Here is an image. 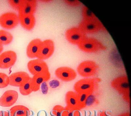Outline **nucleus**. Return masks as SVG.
I'll use <instances>...</instances> for the list:
<instances>
[{
    "label": "nucleus",
    "instance_id": "f257e3e1",
    "mask_svg": "<svg viewBox=\"0 0 131 116\" xmlns=\"http://www.w3.org/2000/svg\"><path fill=\"white\" fill-rule=\"evenodd\" d=\"M78 46L81 51L87 53L98 52L105 51L107 48L100 41L92 37H86Z\"/></svg>",
    "mask_w": 131,
    "mask_h": 116
},
{
    "label": "nucleus",
    "instance_id": "f03ea898",
    "mask_svg": "<svg viewBox=\"0 0 131 116\" xmlns=\"http://www.w3.org/2000/svg\"><path fill=\"white\" fill-rule=\"evenodd\" d=\"M78 27L86 34L95 33L106 30L102 23L96 17L90 19H83Z\"/></svg>",
    "mask_w": 131,
    "mask_h": 116
},
{
    "label": "nucleus",
    "instance_id": "7ed1b4c3",
    "mask_svg": "<svg viewBox=\"0 0 131 116\" xmlns=\"http://www.w3.org/2000/svg\"><path fill=\"white\" fill-rule=\"evenodd\" d=\"M99 78H88L80 79L75 84L74 89L76 93H93L97 84L100 82Z\"/></svg>",
    "mask_w": 131,
    "mask_h": 116
},
{
    "label": "nucleus",
    "instance_id": "20e7f679",
    "mask_svg": "<svg viewBox=\"0 0 131 116\" xmlns=\"http://www.w3.org/2000/svg\"><path fill=\"white\" fill-rule=\"evenodd\" d=\"M111 85L118 93L123 96L124 99L126 101L129 103V87L127 76H122L117 77L112 81Z\"/></svg>",
    "mask_w": 131,
    "mask_h": 116
},
{
    "label": "nucleus",
    "instance_id": "39448f33",
    "mask_svg": "<svg viewBox=\"0 0 131 116\" xmlns=\"http://www.w3.org/2000/svg\"><path fill=\"white\" fill-rule=\"evenodd\" d=\"M99 65L95 62L86 60L82 62L77 68V71L80 76L84 77H93L99 71Z\"/></svg>",
    "mask_w": 131,
    "mask_h": 116
},
{
    "label": "nucleus",
    "instance_id": "423d86ee",
    "mask_svg": "<svg viewBox=\"0 0 131 116\" xmlns=\"http://www.w3.org/2000/svg\"><path fill=\"white\" fill-rule=\"evenodd\" d=\"M18 16L13 12H7L0 16V25L7 30L16 28L19 23Z\"/></svg>",
    "mask_w": 131,
    "mask_h": 116
},
{
    "label": "nucleus",
    "instance_id": "0eeeda50",
    "mask_svg": "<svg viewBox=\"0 0 131 116\" xmlns=\"http://www.w3.org/2000/svg\"><path fill=\"white\" fill-rule=\"evenodd\" d=\"M54 49V43L51 40L47 39L42 41L37 58L43 60L48 59L53 55Z\"/></svg>",
    "mask_w": 131,
    "mask_h": 116
},
{
    "label": "nucleus",
    "instance_id": "6e6552de",
    "mask_svg": "<svg viewBox=\"0 0 131 116\" xmlns=\"http://www.w3.org/2000/svg\"><path fill=\"white\" fill-rule=\"evenodd\" d=\"M65 36L70 43L78 45L86 37V34L78 27L68 29L66 32Z\"/></svg>",
    "mask_w": 131,
    "mask_h": 116
},
{
    "label": "nucleus",
    "instance_id": "1a4fd4ad",
    "mask_svg": "<svg viewBox=\"0 0 131 116\" xmlns=\"http://www.w3.org/2000/svg\"><path fill=\"white\" fill-rule=\"evenodd\" d=\"M27 68L29 72L33 76L49 71L46 63L39 59L30 61L27 64Z\"/></svg>",
    "mask_w": 131,
    "mask_h": 116
},
{
    "label": "nucleus",
    "instance_id": "9d476101",
    "mask_svg": "<svg viewBox=\"0 0 131 116\" xmlns=\"http://www.w3.org/2000/svg\"><path fill=\"white\" fill-rule=\"evenodd\" d=\"M57 78L65 82L72 81L77 77V73L72 68L68 67H61L58 68L55 72Z\"/></svg>",
    "mask_w": 131,
    "mask_h": 116
},
{
    "label": "nucleus",
    "instance_id": "9b49d317",
    "mask_svg": "<svg viewBox=\"0 0 131 116\" xmlns=\"http://www.w3.org/2000/svg\"><path fill=\"white\" fill-rule=\"evenodd\" d=\"M17 56L12 51H5L0 55V68L7 69L11 67L16 63Z\"/></svg>",
    "mask_w": 131,
    "mask_h": 116
},
{
    "label": "nucleus",
    "instance_id": "f8f14e48",
    "mask_svg": "<svg viewBox=\"0 0 131 116\" xmlns=\"http://www.w3.org/2000/svg\"><path fill=\"white\" fill-rule=\"evenodd\" d=\"M9 85L15 87H20L29 81L31 78L27 73L23 71L16 72L9 76Z\"/></svg>",
    "mask_w": 131,
    "mask_h": 116
},
{
    "label": "nucleus",
    "instance_id": "ddd939ff",
    "mask_svg": "<svg viewBox=\"0 0 131 116\" xmlns=\"http://www.w3.org/2000/svg\"><path fill=\"white\" fill-rule=\"evenodd\" d=\"M18 97V94L17 91L8 90L0 98V106L4 107H10L16 103Z\"/></svg>",
    "mask_w": 131,
    "mask_h": 116
},
{
    "label": "nucleus",
    "instance_id": "4468645a",
    "mask_svg": "<svg viewBox=\"0 0 131 116\" xmlns=\"http://www.w3.org/2000/svg\"><path fill=\"white\" fill-rule=\"evenodd\" d=\"M37 2L34 0H23L18 11V16L34 15L36 10Z\"/></svg>",
    "mask_w": 131,
    "mask_h": 116
},
{
    "label": "nucleus",
    "instance_id": "2eb2a0df",
    "mask_svg": "<svg viewBox=\"0 0 131 116\" xmlns=\"http://www.w3.org/2000/svg\"><path fill=\"white\" fill-rule=\"evenodd\" d=\"M50 77L51 75L49 71L34 76L31 79V88L32 92L39 91L42 83L49 80Z\"/></svg>",
    "mask_w": 131,
    "mask_h": 116
},
{
    "label": "nucleus",
    "instance_id": "dca6fc26",
    "mask_svg": "<svg viewBox=\"0 0 131 116\" xmlns=\"http://www.w3.org/2000/svg\"><path fill=\"white\" fill-rule=\"evenodd\" d=\"M66 108L73 110H80L78 94L74 91H68L65 96Z\"/></svg>",
    "mask_w": 131,
    "mask_h": 116
},
{
    "label": "nucleus",
    "instance_id": "f3484780",
    "mask_svg": "<svg viewBox=\"0 0 131 116\" xmlns=\"http://www.w3.org/2000/svg\"><path fill=\"white\" fill-rule=\"evenodd\" d=\"M42 41L40 39L37 38L32 40L29 43L26 50V54L29 58H34L37 57Z\"/></svg>",
    "mask_w": 131,
    "mask_h": 116
},
{
    "label": "nucleus",
    "instance_id": "a211bd4d",
    "mask_svg": "<svg viewBox=\"0 0 131 116\" xmlns=\"http://www.w3.org/2000/svg\"><path fill=\"white\" fill-rule=\"evenodd\" d=\"M18 16L21 25L25 29L31 30L34 27L36 19L34 15Z\"/></svg>",
    "mask_w": 131,
    "mask_h": 116
},
{
    "label": "nucleus",
    "instance_id": "6ab92c4d",
    "mask_svg": "<svg viewBox=\"0 0 131 116\" xmlns=\"http://www.w3.org/2000/svg\"><path fill=\"white\" fill-rule=\"evenodd\" d=\"M12 116H29L30 111L28 108L23 105H15L10 110Z\"/></svg>",
    "mask_w": 131,
    "mask_h": 116
},
{
    "label": "nucleus",
    "instance_id": "aec40b11",
    "mask_svg": "<svg viewBox=\"0 0 131 116\" xmlns=\"http://www.w3.org/2000/svg\"><path fill=\"white\" fill-rule=\"evenodd\" d=\"M13 36L10 32L4 30H0V44L8 45L12 42Z\"/></svg>",
    "mask_w": 131,
    "mask_h": 116
},
{
    "label": "nucleus",
    "instance_id": "412c9836",
    "mask_svg": "<svg viewBox=\"0 0 131 116\" xmlns=\"http://www.w3.org/2000/svg\"><path fill=\"white\" fill-rule=\"evenodd\" d=\"M99 103V101L92 93L89 95L85 102L84 108L94 107Z\"/></svg>",
    "mask_w": 131,
    "mask_h": 116
},
{
    "label": "nucleus",
    "instance_id": "4be33fe9",
    "mask_svg": "<svg viewBox=\"0 0 131 116\" xmlns=\"http://www.w3.org/2000/svg\"><path fill=\"white\" fill-rule=\"evenodd\" d=\"M31 79L19 87L20 92L23 96L28 95L32 92L31 88Z\"/></svg>",
    "mask_w": 131,
    "mask_h": 116
},
{
    "label": "nucleus",
    "instance_id": "5701e85b",
    "mask_svg": "<svg viewBox=\"0 0 131 116\" xmlns=\"http://www.w3.org/2000/svg\"><path fill=\"white\" fill-rule=\"evenodd\" d=\"M9 77L6 74L0 73V88L6 87L9 84Z\"/></svg>",
    "mask_w": 131,
    "mask_h": 116
},
{
    "label": "nucleus",
    "instance_id": "b1692460",
    "mask_svg": "<svg viewBox=\"0 0 131 116\" xmlns=\"http://www.w3.org/2000/svg\"><path fill=\"white\" fill-rule=\"evenodd\" d=\"M82 15L83 19H90L96 17L94 14L86 6H84L82 9Z\"/></svg>",
    "mask_w": 131,
    "mask_h": 116
},
{
    "label": "nucleus",
    "instance_id": "393cba45",
    "mask_svg": "<svg viewBox=\"0 0 131 116\" xmlns=\"http://www.w3.org/2000/svg\"><path fill=\"white\" fill-rule=\"evenodd\" d=\"M91 94L92 93H83L79 94H78V101H79L80 110L84 108V105L86 99L89 95Z\"/></svg>",
    "mask_w": 131,
    "mask_h": 116
},
{
    "label": "nucleus",
    "instance_id": "a878e982",
    "mask_svg": "<svg viewBox=\"0 0 131 116\" xmlns=\"http://www.w3.org/2000/svg\"><path fill=\"white\" fill-rule=\"evenodd\" d=\"M62 116H80L78 110H73L65 107L63 111Z\"/></svg>",
    "mask_w": 131,
    "mask_h": 116
},
{
    "label": "nucleus",
    "instance_id": "bb28decb",
    "mask_svg": "<svg viewBox=\"0 0 131 116\" xmlns=\"http://www.w3.org/2000/svg\"><path fill=\"white\" fill-rule=\"evenodd\" d=\"M23 1V0H9L8 2L9 5L12 8L18 11Z\"/></svg>",
    "mask_w": 131,
    "mask_h": 116
},
{
    "label": "nucleus",
    "instance_id": "cd10ccee",
    "mask_svg": "<svg viewBox=\"0 0 131 116\" xmlns=\"http://www.w3.org/2000/svg\"><path fill=\"white\" fill-rule=\"evenodd\" d=\"M65 108L61 105H57L53 107L52 111V116H62V113Z\"/></svg>",
    "mask_w": 131,
    "mask_h": 116
},
{
    "label": "nucleus",
    "instance_id": "c85d7f7f",
    "mask_svg": "<svg viewBox=\"0 0 131 116\" xmlns=\"http://www.w3.org/2000/svg\"><path fill=\"white\" fill-rule=\"evenodd\" d=\"M65 2L68 5L72 7L78 6L81 4V3L79 1H65Z\"/></svg>",
    "mask_w": 131,
    "mask_h": 116
},
{
    "label": "nucleus",
    "instance_id": "c756f323",
    "mask_svg": "<svg viewBox=\"0 0 131 116\" xmlns=\"http://www.w3.org/2000/svg\"><path fill=\"white\" fill-rule=\"evenodd\" d=\"M0 116H12L10 113L7 111H0Z\"/></svg>",
    "mask_w": 131,
    "mask_h": 116
},
{
    "label": "nucleus",
    "instance_id": "7c9ffc66",
    "mask_svg": "<svg viewBox=\"0 0 131 116\" xmlns=\"http://www.w3.org/2000/svg\"><path fill=\"white\" fill-rule=\"evenodd\" d=\"M118 116H130V114L128 112H124Z\"/></svg>",
    "mask_w": 131,
    "mask_h": 116
},
{
    "label": "nucleus",
    "instance_id": "2f4dec72",
    "mask_svg": "<svg viewBox=\"0 0 131 116\" xmlns=\"http://www.w3.org/2000/svg\"><path fill=\"white\" fill-rule=\"evenodd\" d=\"M98 116H109L107 115V114H106V112H100L99 113V115Z\"/></svg>",
    "mask_w": 131,
    "mask_h": 116
},
{
    "label": "nucleus",
    "instance_id": "473e14b6",
    "mask_svg": "<svg viewBox=\"0 0 131 116\" xmlns=\"http://www.w3.org/2000/svg\"><path fill=\"white\" fill-rule=\"evenodd\" d=\"M3 50V46L0 44V53L2 52Z\"/></svg>",
    "mask_w": 131,
    "mask_h": 116
}]
</instances>
